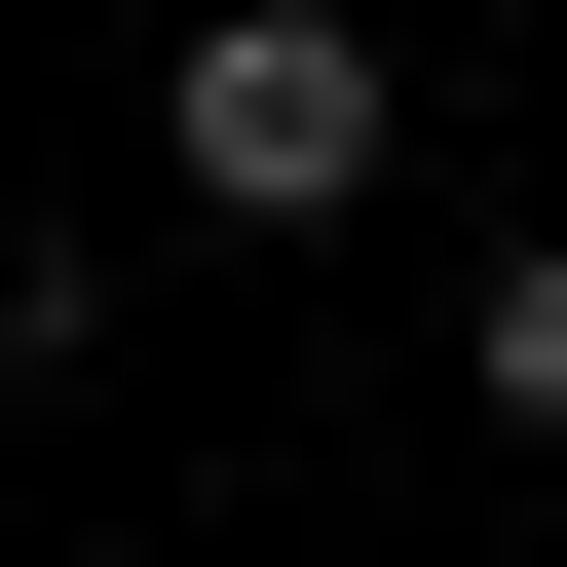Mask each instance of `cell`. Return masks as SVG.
Segmentation results:
<instances>
[{
  "mask_svg": "<svg viewBox=\"0 0 567 567\" xmlns=\"http://www.w3.org/2000/svg\"><path fill=\"white\" fill-rule=\"evenodd\" d=\"M152 152H189L227 227H341V189H379V39H341V0H189V76H152Z\"/></svg>",
  "mask_w": 567,
  "mask_h": 567,
  "instance_id": "cell-1",
  "label": "cell"
},
{
  "mask_svg": "<svg viewBox=\"0 0 567 567\" xmlns=\"http://www.w3.org/2000/svg\"><path fill=\"white\" fill-rule=\"evenodd\" d=\"M454 379H492V454H567V265H492V303H454Z\"/></svg>",
  "mask_w": 567,
  "mask_h": 567,
  "instance_id": "cell-2",
  "label": "cell"
}]
</instances>
